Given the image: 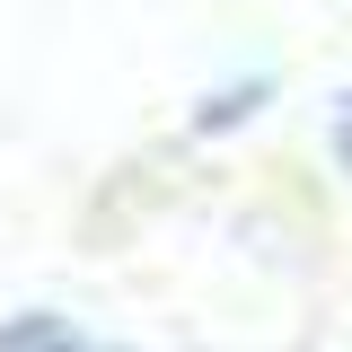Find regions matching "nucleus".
<instances>
[{"instance_id":"obj_2","label":"nucleus","mask_w":352,"mask_h":352,"mask_svg":"<svg viewBox=\"0 0 352 352\" xmlns=\"http://www.w3.org/2000/svg\"><path fill=\"white\" fill-rule=\"evenodd\" d=\"M264 97H273V80H238V88H212V97H203V106H194V132H229V124H247V115H256Z\"/></svg>"},{"instance_id":"obj_1","label":"nucleus","mask_w":352,"mask_h":352,"mask_svg":"<svg viewBox=\"0 0 352 352\" xmlns=\"http://www.w3.org/2000/svg\"><path fill=\"white\" fill-rule=\"evenodd\" d=\"M0 352H124V344L88 335L62 308H18V317H0Z\"/></svg>"},{"instance_id":"obj_3","label":"nucleus","mask_w":352,"mask_h":352,"mask_svg":"<svg viewBox=\"0 0 352 352\" xmlns=\"http://www.w3.org/2000/svg\"><path fill=\"white\" fill-rule=\"evenodd\" d=\"M326 150H335V168H352V88L335 97V115H326Z\"/></svg>"}]
</instances>
